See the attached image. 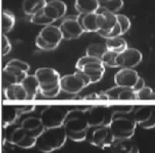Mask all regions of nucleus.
I'll return each mask as SVG.
<instances>
[{"label": "nucleus", "mask_w": 155, "mask_h": 153, "mask_svg": "<svg viewBox=\"0 0 155 153\" xmlns=\"http://www.w3.org/2000/svg\"><path fill=\"white\" fill-rule=\"evenodd\" d=\"M87 109H74L68 112L63 128L68 138L74 142H82L87 140L88 132L90 129L89 121L87 116Z\"/></svg>", "instance_id": "f257e3e1"}, {"label": "nucleus", "mask_w": 155, "mask_h": 153, "mask_svg": "<svg viewBox=\"0 0 155 153\" xmlns=\"http://www.w3.org/2000/svg\"><path fill=\"white\" fill-rule=\"evenodd\" d=\"M68 135L63 126L57 128H48L37 138L36 147L43 153H51L60 149L66 142Z\"/></svg>", "instance_id": "f03ea898"}, {"label": "nucleus", "mask_w": 155, "mask_h": 153, "mask_svg": "<svg viewBox=\"0 0 155 153\" xmlns=\"http://www.w3.org/2000/svg\"><path fill=\"white\" fill-rule=\"evenodd\" d=\"M35 76L37 77L40 84V93L46 98L56 97L60 88V77L59 73L51 68H40L35 72Z\"/></svg>", "instance_id": "7ed1b4c3"}, {"label": "nucleus", "mask_w": 155, "mask_h": 153, "mask_svg": "<svg viewBox=\"0 0 155 153\" xmlns=\"http://www.w3.org/2000/svg\"><path fill=\"white\" fill-rule=\"evenodd\" d=\"M109 127L115 139H131L135 134L137 121L131 112L115 111Z\"/></svg>", "instance_id": "20e7f679"}, {"label": "nucleus", "mask_w": 155, "mask_h": 153, "mask_svg": "<svg viewBox=\"0 0 155 153\" xmlns=\"http://www.w3.org/2000/svg\"><path fill=\"white\" fill-rule=\"evenodd\" d=\"M77 69L82 71L90 78L91 84L99 82L105 73V65L101 59L96 57L85 55L78 60L76 65Z\"/></svg>", "instance_id": "39448f33"}, {"label": "nucleus", "mask_w": 155, "mask_h": 153, "mask_svg": "<svg viewBox=\"0 0 155 153\" xmlns=\"http://www.w3.org/2000/svg\"><path fill=\"white\" fill-rule=\"evenodd\" d=\"M91 84L90 78L84 72L77 69L76 73L65 75L60 79L61 91L68 94H78Z\"/></svg>", "instance_id": "423d86ee"}, {"label": "nucleus", "mask_w": 155, "mask_h": 153, "mask_svg": "<svg viewBox=\"0 0 155 153\" xmlns=\"http://www.w3.org/2000/svg\"><path fill=\"white\" fill-rule=\"evenodd\" d=\"M70 111L64 106L59 105H48L41 111L40 118L42 121L45 129L48 128L61 127Z\"/></svg>", "instance_id": "0eeeda50"}, {"label": "nucleus", "mask_w": 155, "mask_h": 153, "mask_svg": "<svg viewBox=\"0 0 155 153\" xmlns=\"http://www.w3.org/2000/svg\"><path fill=\"white\" fill-rule=\"evenodd\" d=\"M92 128V130H89L87 136V140L89 141L90 144L101 149L112 145L115 138L109 126H99Z\"/></svg>", "instance_id": "6e6552de"}, {"label": "nucleus", "mask_w": 155, "mask_h": 153, "mask_svg": "<svg viewBox=\"0 0 155 153\" xmlns=\"http://www.w3.org/2000/svg\"><path fill=\"white\" fill-rule=\"evenodd\" d=\"M114 112V106H95L88 108L87 116L90 127L109 126Z\"/></svg>", "instance_id": "1a4fd4ad"}, {"label": "nucleus", "mask_w": 155, "mask_h": 153, "mask_svg": "<svg viewBox=\"0 0 155 153\" xmlns=\"http://www.w3.org/2000/svg\"><path fill=\"white\" fill-rule=\"evenodd\" d=\"M7 141L10 144H13V145L21 149H31L33 147H36L37 137L30 134L24 128L19 127L10 133L9 137L7 138Z\"/></svg>", "instance_id": "9d476101"}, {"label": "nucleus", "mask_w": 155, "mask_h": 153, "mask_svg": "<svg viewBox=\"0 0 155 153\" xmlns=\"http://www.w3.org/2000/svg\"><path fill=\"white\" fill-rule=\"evenodd\" d=\"M61 30L63 39L71 40V39H78L84 34L85 31L80 24L78 16H68L62 21L59 26Z\"/></svg>", "instance_id": "9b49d317"}, {"label": "nucleus", "mask_w": 155, "mask_h": 153, "mask_svg": "<svg viewBox=\"0 0 155 153\" xmlns=\"http://www.w3.org/2000/svg\"><path fill=\"white\" fill-rule=\"evenodd\" d=\"M134 118L141 128L146 130L155 128V109L154 106H144L138 107L134 112Z\"/></svg>", "instance_id": "f8f14e48"}, {"label": "nucleus", "mask_w": 155, "mask_h": 153, "mask_svg": "<svg viewBox=\"0 0 155 153\" xmlns=\"http://www.w3.org/2000/svg\"><path fill=\"white\" fill-rule=\"evenodd\" d=\"M143 55L136 48H128L117 55V66L123 68H134L142 61Z\"/></svg>", "instance_id": "ddd939ff"}, {"label": "nucleus", "mask_w": 155, "mask_h": 153, "mask_svg": "<svg viewBox=\"0 0 155 153\" xmlns=\"http://www.w3.org/2000/svg\"><path fill=\"white\" fill-rule=\"evenodd\" d=\"M139 75L134 68H121L114 77L116 86L126 88H134L139 80Z\"/></svg>", "instance_id": "4468645a"}, {"label": "nucleus", "mask_w": 155, "mask_h": 153, "mask_svg": "<svg viewBox=\"0 0 155 153\" xmlns=\"http://www.w3.org/2000/svg\"><path fill=\"white\" fill-rule=\"evenodd\" d=\"M66 9H68V6L61 0H51L46 3L45 7L43 8V12L48 18L55 22L65 15Z\"/></svg>", "instance_id": "2eb2a0df"}, {"label": "nucleus", "mask_w": 155, "mask_h": 153, "mask_svg": "<svg viewBox=\"0 0 155 153\" xmlns=\"http://www.w3.org/2000/svg\"><path fill=\"white\" fill-rule=\"evenodd\" d=\"M39 36H40L44 41H46L47 43L55 46L56 48L63 39L60 28L53 26V25H48V26L44 27L43 29L41 30V32L39 33Z\"/></svg>", "instance_id": "dca6fc26"}, {"label": "nucleus", "mask_w": 155, "mask_h": 153, "mask_svg": "<svg viewBox=\"0 0 155 153\" xmlns=\"http://www.w3.org/2000/svg\"><path fill=\"white\" fill-rule=\"evenodd\" d=\"M97 24H98L99 31H110L117 24V16L115 13L106 12V10L99 9L97 12Z\"/></svg>", "instance_id": "f3484780"}, {"label": "nucleus", "mask_w": 155, "mask_h": 153, "mask_svg": "<svg viewBox=\"0 0 155 153\" xmlns=\"http://www.w3.org/2000/svg\"><path fill=\"white\" fill-rule=\"evenodd\" d=\"M112 153H139V148L131 139H115L110 146Z\"/></svg>", "instance_id": "a211bd4d"}, {"label": "nucleus", "mask_w": 155, "mask_h": 153, "mask_svg": "<svg viewBox=\"0 0 155 153\" xmlns=\"http://www.w3.org/2000/svg\"><path fill=\"white\" fill-rule=\"evenodd\" d=\"M21 128H24L25 130L28 131L30 134H32L35 137H39L44 130H45V127H44L42 121H41L40 118H36V116H29V118H26L21 121Z\"/></svg>", "instance_id": "6ab92c4d"}, {"label": "nucleus", "mask_w": 155, "mask_h": 153, "mask_svg": "<svg viewBox=\"0 0 155 153\" xmlns=\"http://www.w3.org/2000/svg\"><path fill=\"white\" fill-rule=\"evenodd\" d=\"M97 12L93 13H80L78 15L80 24L85 32H98L99 27L97 24Z\"/></svg>", "instance_id": "aec40b11"}, {"label": "nucleus", "mask_w": 155, "mask_h": 153, "mask_svg": "<svg viewBox=\"0 0 155 153\" xmlns=\"http://www.w3.org/2000/svg\"><path fill=\"white\" fill-rule=\"evenodd\" d=\"M21 115V113L18 111L16 105H4L2 108V122L4 129L15 124Z\"/></svg>", "instance_id": "412c9836"}, {"label": "nucleus", "mask_w": 155, "mask_h": 153, "mask_svg": "<svg viewBox=\"0 0 155 153\" xmlns=\"http://www.w3.org/2000/svg\"><path fill=\"white\" fill-rule=\"evenodd\" d=\"M21 85L26 89L28 93V99H34L37 96L38 92L40 91V84L37 77L34 75H28L21 82Z\"/></svg>", "instance_id": "4be33fe9"}, {"label": "nucleus", "mask_w": 155, "mask_h": 153, "mask_svg": "<svg viewBox=\"0 0 155 153\" xmlns=\"http://www.w3.org/2000/svg\"><path fill=\"white\" fill-rule=\"evenodd\" d=\"M5 97L9 100H24L28 99V93L21 84H15L3 90Z\"/></svg>", "instance_id": "5701e85b"}, {"label": "nucleus", "mask_w": 155, "mask_h": 153, "mask_svg": "<svg viewBox=\"0 0 155 153\" xmlns=\"http://www.w3.org/2000/svg\"><path fill=\"white\" fill-rule=\"evenodd\" d=\"M74 7L79 13H93L99 10L98 0H76Z\"/></svg>", "instance_id": "b1692460"}, {"label": "nucleus", "mask_w": 155, "mask_h": 153, "mask_svg": "<svg viewBox=\"0 0 155 153\" xmlns=\"http://www.w3.org/2000/svg\"><path fill=\"white\" fill-rule=\"evenodd\" d=\"M47 3L46 0H24L23 10L27 15H34L35 13L42 10Z\"/></svg>", "instance_id": "393cba45"}, {"label": "nucleus", "mask_w": 155, "mask_h": 153, "mask_svg": "<svg viewBox=\"0 0 155 153\" xmlns=\"http://www.w3.org/2000/svg\"><path fill=\"white\" fill-rule=\"evenodd\" d=\"M106 46L108 50H111L113 52H116L117 54L124 52L126 49H128V43L124 40V38L120 37H115V38H110L106 39Z\"/></svg>", "instance_id": "a878e982"}, {"label": "nucleus", "mask_w": 155, "mask_h": 153, "mask_svg": "<svg viewBox=\"0 0 155 153\" xmlns=\"http://www.w3.org/2000/svg\"><path fill=\"white\" fill-rule=\"evenodd\" d=\"M15 24V15L8 9H4L2 12V32L3 34L10 32Z\"/></svg>", "instance_id": "bb28decb"}, {"label": "nucleus", "mask_w": 155, "mask_h": 153, "mask_svg": "<svg viewBox=\"0 0 155 153\" xmlns=\"http://www.w3.org/2000/svg\"><path fill=\"white\" fill-rule=\"evenodd\" d=\"M108 50L106 44H101V43H93L87 47L86 50V55H89V56L96 57L101 59L102 56L105 52Z\"/></svg>", "instance_id": "cd10ccee"}, {"label": "nucleus", "mask_w": 155, "mask_h": 153, "mask_svg": "<svg viewBox=\"0 0 155 153\" xmlns=\"http://www.w3.org/2000/svg\"><path fill=\"white\" fill-rule=\"evenodd\" d=\"M99 9L106 10V12L116 13L118 10H120L124 6V0H105L101 2Z\"/></svg>", "instance_id": "c85d7f7f"}, {"label": "nucleus", "mask_w": 155, "mask_h": 153, "mask_svg": "<svg viewBox=\"0 0 155 153\" xmlns=\"http://www.w3.org/2000/svg\"><path fill=\"white\" fill-rule=\"evenodd\" d=\"M15 84H21V81H19L18 78L15 74H12V72L3 68V71H2V87H3V90Z\"/></svg>", "instance_id": "c756f323"}, {"label": "nucleus", "mask_w": 155, "mask_h": 153, "mask_svg": "<svg viewBox=\"0 0 155 153\" xmlns=\"http://www.w3.org/2000/svg\"><path fill=\"white\" fill-rule=\"evenodd\" d=\"M31 23L45 27V26H48V25H52L54 23V21L51 19L50 18H48L42 9V10H40V12H38L37 13H35L34 15L31 16Z\"/></svg>", "instance_id": "7c9ffc66"}, {"label": "nucleus", "mask_w": 155, "mask_h": 153, "mask_svg": "<svg viewBox=\"0 0 155 153\" xmlns=\"http://www.w3.org/2000/svg\"><path fill=\"white\" fill-rule=\"evenodd\" d=\"M117 55L118 54L116 52H113L111 50H107L102 56L101 61L103 62L104 65L110 66V68H117V62H116Z\"/></svg>", "instance_id": "2f4dec72"}, {"label": "nucleus", "mask_w": 155, "mask_h": 153, "mask_svg": "<svg viewBox=\"0 0 155 153\" xmlns=\"http://www.w3.org/2000/svg\"><path fill=\"white\" fill-rule=\"evenodd\" d=\"M99 35L101 36V37H103L105 39H110V38H115V37H120V35H123V31H121V28L120 26V24H116L114 28H112L110 31H107V32H105V31H98Z\"/></svg>", "instance_id": "473e14b6"}, {"label": "nucleus", "mask_w": 155, "mask_h": 153, "mask_svg": "<svg viewBox=\"0 0 155 153\" xmlns=\"http://www.w3.org/2000/svg\"><path fill=\"white\" fill-rule=\"evenodd\" d=\"M137 99L139 100H155V92L150 87H144L143 89L136 92Z\"/></svg>", "instance_id": "72a5a7b5"}, {"label": "nucleus", "mask_w": 155, "mask_h": 153, "mask_svg": "<svg viewBox=\"0 0 155 153\" xmlns=\"http://www.w3.org/2000/svg\"><path fill=\"white\" fill-rule=\"evenodd\" d=\"M117 16V23L120 24V26L121 28V31H123V34L127 33L131 28V21L128 16L124 15H116Z\"/></svg>", "instance_id": "f704fd0d"}, {"label": "nucleus", "mask_w": 155, "mask_h": 153, "mask_svg": "<svg viewBox=\"0 0 155 153\" xmlns=\"http://www.w3.org/2000/svg\"><path fill=\"white\" fill-rule=\"evenodd\" d=\"M6 65L15 66V68H18L19 69H21V71L26 72V73H28V72H29V69H30L29 63H27L26 61H23L21 59H12V60L8 61Z\"/></svg>", "instance_id": "c9c22d12"}, {"label": "nucleus", "mask_w": 155, "mask_h": 153, "mask_svg": "<svg viewBox=\"0 0 155 153\" xmlns=\"http://www.w3.org/2000/svg\"><path fill=\"white\" fill-rule=\"evenodd\" d=\"M35 43H36V45H37L38 48L41 49V50H46V51H49V50L56 49V47L51 45V44H49V43H47L46 41H44L39 35L37 36V38H36Z\"/></svg>", "instance_id": "e433bc0d"}, {"label": "nucleus", "mask_w": 155, "mask_h": 153, "mask_svg": "<svg viewBox=\"0 0 155 153\" xmlns=\"http://www.w3.org/2000/svg\"><path fill=\"white\" fill-rule=\"evenodd\" d=\"M10 50H12V44H10L9 39L6 37V35L3 34L2 35V55L5 56L9 53Z\"/></svg>", "instance_id": "4c0bfd02"}, {"label": "nucleus", "mask_w": 155, "mask_h": 153, "mask_svg": "<svg viewBox=\"0 0 155 153\" xmlns=\"http://www.w3.org/2000/svg\"><path fill=\"white\" fill-rule=\"evenodd\" d=\"M18 109L21 115H24V113H30L35 110V106L34 105H18Z\"/></svg>", "instance_id": "58836bf2"}, {"label": "nucleus", "mask_w": 155, "mask_h": 153, "mask_svg": "<svg viewBox=\"0 0 155 153\" xmlns=\"http://www.w3.org/2000/svg\"><path fill=\"white\" fill-rule=\"evenodd\" d=\"M144 87H145V81H144L142 78H139V80H138V82L136 83L135 87L133 88V89H134V90L137 92V91L141 90V89H143Z\"/></svg>", "instance_id": "ea45409f"}, {"label": "nucleus", "mask_w": 155, "mask_h": 153, "mask_svg": "<svg viewBox=\"0 0 155 153\" xmlns=\"http://www.w3.org/2000/svg\"><path fill=\"white\" fill-rule=\"evenodd\" d=\"M84 99H99V94L98 93H92L88 94L84 97Z\"/></svg>", "instance_id": "a19ab883"}, {"label": "nucleus", "mask_w": 155, "mask_h": 153, "mask_svg": "<svg viewBox=\"0 0 155 153\" xmlns=\"http://www.w3.org/2000/svg\"><path fill=\"white\" fill-rule=\"evenodd\" d=\"M154 109H155V106H154Z\"/></svg>", "instance_id": "79ce46f5"}]
</instances>
